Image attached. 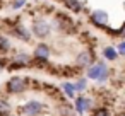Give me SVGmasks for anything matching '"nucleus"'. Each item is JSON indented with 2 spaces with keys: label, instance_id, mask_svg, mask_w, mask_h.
<instances>
[{
  "label": "nucleus",
  "instance_id": "1",
  "mask_svg": "<svg viewBox=\"0 0 125 116\" xmlns=\"http://www.w3.org/2000/svg\"><path fill=\"white\" fill-rule=\"evenodd\" d=\"M87 77L93 79V80H98V82H104L110 77V68H108V65L104 62L91 63L87 67Z\"/></svg>",
  "mask_w": 125,
  "mask_h": 116
},
{
  "label": "nucleus",
  "instance_id": "2",
  "mask_svg": "<svg viewBox=\"0 0 125 116\" xmlns=\"http://www.w3.org/2000/svg\"><path fill=\"white\" fill-rule=\"evenodd\" d=\"M28 85H29V80L28 79L16 75V77H10L9 79V82L5 84V89H7L9 94H21V92H24L28 89Z\"/></svg>",
  "mask_w": 125,
  "mask_h": 116
},
{
  "label": "nucleus",
  "instance_id": "3",
  "mask_svg": "<svg viewBox=\"0 0 125 116\" xmlns=\"http://www.w3.org/2000/svg\"><path fill=\"white\" fill-rule=\"evenodd\" d=\"M31 33H33L36 38L45 39V38H48L50 33H52V24H50L48 21H45V19H36V21H33Z\"/></svg>",
  "mask_w": 125,
  "mask_h": 116
},
{
  "label": "nucleus",
  "instance_id": "4",
  "mask_svg": "<svg viewBox=\"0 0 125 116\" xmlns=\"http://www.w3.org/2000/svg\"><path fill=\"white\" fill-rule=\"evenodd\" d=\"M89 21L93 26L101 27V29H108V14L104 10H94L89 16Z\"/></svg>",
  "mask_w": 125,
  "mask_h": 116
},
{
  "label": "nucleus",
  "instance_id": "5",
  "mask_svg": "<svg viewBox=\"0 0 125 116\" xmlns=\"http://www.w3.org/2000/svg\"><path fill=\"white\" fill-rule=\"evenodd\" d=\"M10 33L17 38V39H21L22 43H29L31 41V33H29V29H26L21 22H17V24H12V27H10Z\"/></svg>",
  "mask_w": 125,
  "mask_h": 116
},
{
  "label": "nucleus",
  "instance_id": "6",
  "mask_svg": "<svg viewBox=\"0 0 125 116\" xmlns=\"http://www.w3.org/2000/svg\"><path fill=\"white\" fill-rule=\"evenodd\" d=\"M31 56L28 55V53H24V51H21V53H17L14 58H12V65L9 67L10 70H14V68H24V67H31Z\"/></svg>",
  "mask_w": 125,
  "mask_h": 116
},
{
  "label": "nucleus",
  "instance_id": "7",
  "mask_svg": "<svg viewBox=\"0 0 125 116\" xmlns=\"http://www.w3.org/2000/svg\"><path fill=\"white\" fill-rule=\"evenodd\" d=\"M74 26V21L70 17H67L65 14H57L55 16V27H58L60 31H70Z\"/></svg>",
  "mask_w": 125,
  "mask_h": 116
},
{
  "label": "nucleus",
  "instance_id": "8",
  "mask_svg": "<svg viewBox=\"0 0 125 116\" xmlns=\"http://www.w3.org/2000/svg\"><path fill=\"white\" fill-rule=\"evenodd\" d=\"M41 111H43V104L40 101H29L22 106V113L26 116H38Z\"/></svg>",
  "mask_w": 125,
  "mask_h": 116
},
{
  "label": "nucleus",
  "instance_id": "9",
  "mask_svg": "<svg viewBox=\"0 0 125 116\" xmlns=\"http://www.w3.org/2000/svg\"><path fill=\"white\" fill-rule=\"evenodd\" d=\"M91 63H94V56H93V51H89V50H82L75 56V65L77 67H89Z\"/></svg>",
  "mask_w": 125,
  "mask_h": 116
},
{
  "label": "nucleus",
  "instance_id": "10",
  "mask_svg": "<svg viewBox=\"0 0 125 116\" xmlns=\"http://www.w3.org/2000/svg\"><path fill=\"white\" fill-rule=\"evenodd\" d=\"M34 60H48L50 56V46L45 45V43H40L36 48H34Z\"/></svg>",
  "mask_w": 125,
  "mask_h": 116
},
{
  "label": "nucleus",
  "instance_id": "11",
  "mask_svg": "<svg viewBox=\"0 0 125 116\" xmlns=\"http://www.w3.org/2000/svg\"><path fill=\"white\" fill-rule=\"evenodd\" d=\"M89 107H91V99H87L84 96H81V97L75 99V109H77L79 114H84V111H87Z\"/></svg>",
  "mask_w": 125,
  "mask_h": 116
},
{
  "label": "nucleus",
  "instance_id": "12",
  "mask_svg": "<svg viewBox=\"0 0 125 116\" xmlns=\"http://www.w3.org/2000/svg\"><path fill=\"white\" fill-rule=\"evenodd\" d=\"M63 5L75 14L82 12V2H79V0H63Z\"/></svg>",
  "mask_w": 125,
  "mask_h": 116
},
{
  "label": "nucleus",
  "instance_id": "13",
  "mask_svg": "<svg viewBox=\"0 0 125 116\" xmlns=\"http://www.w3.org/2000/svg\"><path fill=\"white\" fill-rule=\"evenodd\" d=\"M103 56H104L106 60H110V62H115V60L118 58V53H116L115 46H106V48L103 50Z\"/></svg>",
  "mask_w": 125,
  "mask_h": 116
},
{
  "label": "nucleus",
  "instance_id": "14",
  "mask_svg": "<svg viewBox=\"0 0 125 116\" xmlns=\"http://www.w3.org/2000/svg\"><path fill=\"white\" fill-rule=\"evenodd\" d=\"M10 48H12V45H10L9 38L0 34V53H7V51H10Z\"/></svg>",
  "mask_w": 125,
  "mask_h": 116
},
{
  "label": "nucleus",
  "instance_id": "15",
  "mask_svg": "<svg viewBox=\"0 0 125 116\" xmlns=\"http://www.w3.org/2000/svg\"><path fill=\"white\" fill-rule=\"evenodd\" d=\"M62 89H63V92H65V96H69L70 99L75 96V87H74V84H70V82H63V84H62Z\"/></svg>",
  "mask_w": 125,
  "mask_h": 116
},
{
  "label": "nucleus",
  "instance_id": "16",
  "mask_svg": "<svg viewBox=\"0 0 125 116\" xmlns=\"http://www.w3.org/2000/svg\"><path fill=\"white\" fill-rule=\"evenodd\" d=\"M10 113V104L0 97V116H4V114H9Z\"/></svg>",
  "mask_w": 125,
  "mask_h": 116
},
{
  "label": "nucleus",
  "instance_id": "17",
  "mask_svg": "<svg viewBox=\"0 0 125 116\" xmlns=\"http://www.w3.org/2000/svg\"><path fill=\"white\" fill-rule=\"evenodd\" d=\"M86 85H87V82H86V79H84V77H81V79L74 84L75 90H84V89H86Z\"/></svg>",
  "mask_w": 125,
  "mask_h": 116
},
{
  "label": "nucleus",
  "instance_id": "18",
  "mask_svg": "<svg viewBox=\"0 0 125 116\" xmlns=\"http://www.w3.org/2000/svg\"><path fill=\"white\" fill-rule=\"evenodd\" d=\"M26 2H28V0H14V2H12V9L19 10V9H22L26 5Z\"/></svg>",
  "mask_w": 125,
  "mask_h": 116
},
{
  "label": "nucleus",
  "instance_id": "19",
  "mask_svg": "<svg viewBox=\"0 0 125 116\" xmlns=\"http://www.w3.org/2000/svg\"><path fill=\"white\" fill-rule=\"evenodd\" d=\"M93 116H110V111H108L106 107H98V109L93 113Z\"/></svg>",
  "mask_w": 125,
  "mask_h": 116
},
{
  "label": "nucleus",
  "instance_id": "20",
  "mask_svg": "<svg viewBox=\"0 0 125 116\" xmlns=\"http://www.w3.org/2000/svg\"><path fill=\"white\" fill-rule=\"evenodd\" d=\"M115 50H116V53H118V55H125V41H120V43L116 45V48H115Z\"/></svg>",
  "mask_w": 125,
  "mask_h": 116
},
{
  "label": "nucleus",
  "instance_id": "21",
  "mask_svg": "<svg viewBox=\"0 0 125 116\" xmlns=\"http://www.w3.org/2000/svg\"><path fill=\"white\" fill-rule=\"evenodd\" d=\"M5 68V60H0V70Z\"/></svg>",
  "mask_w": 125,
  "mask_h": 116
},
{
  "label": "nucleus",
  "instance_id": "22",
  "mask_svg": "<svg viewBox=\"0 0 125 116\" xmlns=\"http://www.w3.org/2000/svg\"><path fill=\"white\" fill-rule=\"evenodd\" d=\"M4 116H10V114H4Z\"/></svg>",
  "mask_w": 125,
  "mask_h": 116
},
{
  "label": "nucleus",
  "instance_id": "23",
  "mask_svg": "<svg viewBox=\"0 0 125 116\" xmlns=\"http://www.w3.org/2000/svg\"><path fill=\"white\" fill-rule=\"evenodd\" d=\"M120 116H122V114H120Z\"/></svg>",
  "mask_w": 125,
  "mask_h": 116
}]
</instances>
